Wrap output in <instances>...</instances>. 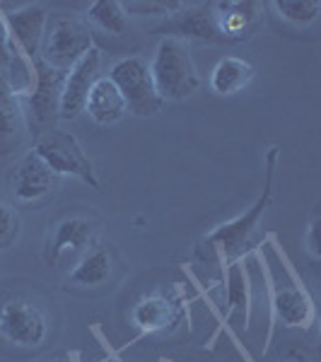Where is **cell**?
Instances as JSON below:
<instances>
[{
  "mask_svg": "<svg viewBox=\"0 0 321 362\" xmlns=\"http://www.w3.org/2000/svg\"><path fill=\"white\" fill-rule=\"evenodd\" d=\"M148 66L155 92L162 102H179V99L191 97L201 87L189 42L165 37L157 44L155 56Z\"/></svg>",
  "mask_w": 321,
  "mask_h": 362,
  "instance_id": "6da1fadb",
  "label": "cell"
},
{
  "mask_svg": "<svg viewBox=\"0 0 321 362\" xmlns=\"http://www.w3.org/2000/svg\"><path fill=\"white\" fill-rule=\"evenodd\" d=\"M34 155L51 169L54 177H75L85 184H90L92 189H99V179L95 174L90 157L85 155L83 145L78 143V138L68 131H58V128H49V131L39 133L34 138Z\"/></svg>",
  "mask_w": 321,
  "mask_h": 362,
  "instance_id": "7a4b0ae2",
  "label": "cell"
},
{
  "mask_svg": "<svg viewBox=\"0 0 321 362\" xmlns=\"http://www.w3.org/2000/svg\"><path fill=\"white\" fill-rule=\"evenodd\" d=\"M276 157H278V148H271L268 153V162H266V184H264V194H261L259 201L254 203L252 210H247L244 215L230 220V223L215 227L208 235V244L218 247L227 259H237L244 251L252 247V239L256 235V227H259V220L264 218L268 203H271L273 196V169H276Z\"/></svg>",
  "mask_w": 321,
  "mask_h": 362,
  "instance_id": "3957f363",
  "label": "cell"
},
{
  "mask_svg": "<svg viewBox=\"0 0 321 362\" xmlns=\"http://www.w3.org/2000/svg\"><path fill=\"white\" fill-rule=\"evenodd\" d=\"M116 85L126 102L128 114L133 116H155L162 112V99L157 97L153 78H150V66L145 58L128 56L114 63L107 75Z\"/></svg>",
  "mask_w": 321,
  "mask_h": 362,
  "instance_id": "277c9868",
  "label": "cell"
},
{
  "mask_svg": "<svg viewBox=\"0 0 321 362\" xmlns=\"http://www.w3.org/2000/svg\"><path fill=\"white\" fill-rule=\"evenodd\" d=\"M90 49H95L90 27L73 17H58L46 27L39 58L49 68L68 73Z\"/></svg>",
  "mask_w": 321,
  "mask_h": 362,
  "instance_id": "5b68a950",
  "label": "cell"
},
{
  "mask_svg": "<svg viewBox=\"0 0 321 362\" xmlns=\"http://www.w3.org/2000/svg\"><path fill=\"white\" fill-rule=\"evenodd\" d=\"M0 334L20 348H39L49 336L46 314L25 297H13L0 307Z\"/></svg>",
  "mask_w": 321,
  "mask_h": 362,
  "instance_id": "8992f818",
  "label": "cell"
},
{
  "mask_svg": "<svg viewBox=\"0 0 321 362\" xmlns=\"http://www.w3.org/2000/svg\"><path fill=\"white\" fill-rule=\"evenodd\" d=\"M34 70H37V83H34L32 95L27 97L25 114L29 116V126H32L34 133L39 136V133L49 131L51 121L58 116L66 73L49 68L42 58H34Z\"/></svg>",
  "mask_w": 321,
  "mask_h": 362,
  "instance_id": "52a82bcc",
  "label": "cell"
},
{
  "mask_svg": "<svg viewBox=\"0 0 321 362\" xmlns=\"http://www.w3.org/2000/svg\"><path fill=\"white\" fill-rule=\"evenodd\" d=\"M95 242V225L87 218L73 215V218H63L61 223L54 225L49 232L44 249V259L49 266H61L68 259L83 256Z\"/></svg>",
  "mask_w": 321,
  "mask_h": 362,
  "instance_id": "ba28073f",
  "label": "cell"
},
{
  "mask_svg": "<svg viewBox=\"0 0 321 362\" xmlns=\"http://www.w3.org/2000/svg\"><path fill=\"white\" fill-rule=\"evenodd\" d=\"M99 63H102V54L97 49H90L87 54L75 63L66 73L61 92V107H58V119L75 121L85 112L87 97H90L92 85L99 78Z\"/></svg>",
  "mask_w": 321,
  "mask_h": 362,
  "instance_id": "9c48e42d",
  "label": "cell"
},
{
  "mask_svg": "<svg viewBox=\"0 0 321 362\" xmlns=\"http://www.w3.org/2000/svg\"><path fill=\"white\" fill-rule=\"evenodd\" d=\"M210 15H213L215 29L223 42H247L261 22V5L252 3V0L247 3L227 0V3L210 5Z\"/></svg>",
  "mask_w": 321,
  "mask_h": 362,
  "instance_id": "30bf717a",
  "label": "cell"
},
{
  "mask_svg": "<svg viewBox=\"0 0 321 362\" xmlns=\"http://www.w3.org/2000/svg\"><path fill=\"white\" fill-rule=\"evenodd\" d=\"M280 280L278 273L273 276V312L276 319L288 329H307L314 321V305L305 293V288L295 283L290 276Z\"/></svg>",
  "mask_w": 321,
  "mask_h": 362,
  "instance_id": "8fae6325",
  "label": "cell"
},
{
  "mask_svg": "<svg viewBox=\"0 0 321 362\" xmlns=\"http://www.w3.org/2000/svg\"><path fill=\"white\" fill-rule=\"evenodd\" d=\"M46 27H49V17H46V10L42 5H25V8H17L5 17L8 37L29 58H39Z\"/></svg>",
  "mask_w": 321,
  "mask_h": 362,
  "instance_id": "7c38bea8",
  "label": "cell"
},
{
  "mask_svg": "<svg viewBox=\"0 0 321 362\" xmlns=\"http://www.w3.org/2000/svg\"><path fill=\"white\" fill-rule=\"evenodd\" d=\"M54 174L34 153H27L13 169L10 186L20 203H37L54 191Z\"/></svg>",
  "mask_w": 321,
  "mask_h": 362,
  "instance_id": "4fadbf2b",
  "label": "cell"
},
{
  "mask_svg": "<svg viewBox=\"0 0 321 362\" xmlns=\"http://www.w3.org/2000/svg\"><path fill=\"white\" fill-rule=\"evenodd\" d=\"M184 317V309L177 300L167 295H148L140 297L133 307V324L143 334H162V331H174Z\"/></svg>",
  "mask_w": 321,
  "mask_h": 362,
  "instance_id": "5bb4252c",
  "label": "cell"
},
{
  "mask_svg": "<svg viewBox=\"0 0 321 362\" xmlns=\"http://www.w3.org/2000/svg\"><path fill=\"white\" fill-rule=\"evenodd\" d=\"M157 32L167 34L172 39H182V42H208V44H223L218 29H215L213 15H210V5H201V8H189V10H179L172 15V20L165 27H160Z\"/></svg>",
  "mask_w": 321,
  "mask_h": 362,
  "instance_id": "9a60e30c",
  "label": "cell"
},
{
  "mask_svg": "<svg viewBox=\"0 0 321 362\" xmlns=\"http://www.w3.org/2000/svg\"><path fill=\"white\" fill-rule=\"evenodd\" d=\"M85 114L90 116L97 126H114L126 119L128 109H126L124 97H121V92L116 90V85L112 80L97 78V83L92 85V90H90V97H87Z\"/></svg>",
  "mask_w": 321,
  "mask_h": 362,
  "instance_id": "2e32d148",
  "label": "cell"
},
{
  "mask_svg": "<svg viewBox=\"0 0 321 362\" xmlns=\"http://www.w3.org/2000/svg\"><path fill=\"white\" fill-rule=\"evenodd\" d=\"M112 271H114L112 251L92 244L75 261L73 271L68 273V285H73V288H99V285H104L112 278Z\"/></svg>",
  "mask_w": 321,
  "mask_h": 362,
  "instance_id": "e0dca14e",
  "label": "cell"
},
{
  "mask_svg": "<svg viewBox=\"0 0 321 362\" xmlns=\"http://www.w3.org/2000/svg\"><path fill=\"white\" fill-rule=\"evenodd\" d=\"M252 80H254V66L237 56L220 58L218 66L210 73V87H213V92L220 97L237 95V92H242Z\"/></svg>",
  "mask_w": 321,
  "mask_h": 362,
  "instance_id": "ac0fdd59",
  "label": "cell"
},
{
  "mask_svg": "<svg viewBox=\"0 0 321 362\" xmlns=\"http://www.w3.org/2000/svg\"><path fill=\"white\" fill-rule=\"evenodd\" d=\"M235 312H244L249 321V312H252V285H249L247 268L242 264H232L230 273H227V314L225 319H232Z\"/></svg>",
  "mask_w": 321,
  "mask_h": 362,
  "instance_id": "d6986e66",
  "label": "cell"
},
{
  "mask_svg": "<svg viewBox=\"0 0 321 362\" xmlns=\"http://www.w3.org/2000/svg\"><path fill=\"white\" fill-rule=\"evenodd\" d=\"M87 20L97 29H102L104 34L121 37V34L128 32V17L124 8H121V3H116V0H95V3H90Z\"/></svg>",
  "mask_w": 321,
  "mask_h": 362,
  "instance_id": "ffe728a7",
  "label": "cell"
},
{
  "mask_svg": "<svg viewBox=\"0 0 321 362\" xmlns=\"http://www.w3.org/2000/svg\"><path fill=\"white\" fill-rule=\"evenodd\" d=\"M22 124H25V112L20 97L0 78V136H15L22 131Z\"/></svg>",
  "mask_w": 321,
  "mask_h": 362,
  "instance_id": "44dd1931",
  "label": "cell"
},
{
  "mask_svg": "<svg viewBox=\"0 0 321 362\" xmlns=\"http://www.w3.org/2000/svg\"><path fill=\"white\" fill-rule=\"evenodd\" d=\"M273 8L280 15V20L302 27L317 22L321 15L319 0H278V3H273Z\"/></svg>",
  "mask_w": 321,
  "mask_h": 362,
  "instance_id": "7402d4cb",
  "label": "cell"
},
{
  "mask_svg": "<svg viewBox=\"0 0 321 362\" xmlns=\"http://www.w3.org/2000/svg\"><path fill=\"white\" fill-rule=\"evenodd\" d=\"M126 15H174L184 8V3L177 0H150V3H121Z\"/></svg>",
  "mask_w": 321,
  "mask_h": 362,
  "instance_id": "603a6c76",
  "label": "cell"
},
{
  "mask_svg": "<svg viewBox=\"0 0 321 362\" xmlns=\"http://www.w3.org/2000/svg\"><path fill=\"white\" fill-rule=\"evenodd\" d=\"M20 237V215L0 203V251L13 247Z\"/></svg>",
  "mask_w": 321,
  "mask_h": 362,
  "instance_id": "cb8c5ba5",
  "label": "cell"
},
{
  "mask_svg": "<svg viewBox=\"0 0 321 362\" xmlns=\"http://www.w3.org/2000/svg\"><path fill=\"white\" fill-rule=\"evenodd\" d=\"M305 244L307 251L312 254V259H319L321 256V247H319V215H314L307 225V235H305Z\"/></svg>",
  "mask_w": 321,
  "mask_h": 362,
  "instance_id": "d4e9b609",
  "label": "cell"
},
{
  "mask_svg": "<svg viewBox=\"0 0 321 362\" xmlns=\"http://www.w3.org/2000/svg\"><path fill=\"white\" fill-rule=\"evenodd\" d=\"M46 362H75V358L70 353H66V350H61V353H54Z\"/></svg>",
  "mask_w": 321,
  "mask_h": 362,
  "instance_id": "484cf974",
  "label": "cell"
},
{
  "mask_svg": "<svg viewBox=\"0 0 321 362\" xmlns=\"http://www.w3.org/2000/svg\"><path fill=\"white\" fill-rule=\"evenodd\" d=\"M280 362H293V360H280Z\"/></svg>",
  "mask_w": 321,
  "mask_h": 362,
  "instance_id": "4316f807",
  "label": "cell"
},
{
  "mask_svg": "<svg viewBox=\"0 0 321 362\" xmlns=\"http://www.w3.org/2000/svg\"><path fill=\"white\" fill-rule=\"evenodd\" d=\"M102 362H114V360H102Z\"/></svg>",
  "mask_w": 321,
  "mask_h": 362,
  "instance_id": "83f0119b",
  "label": "cell"
}]
</instances>
